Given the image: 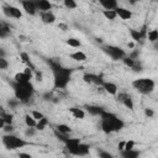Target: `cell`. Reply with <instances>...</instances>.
Here are the masks:
<instances>
[{
	"mask_svg": "<svg viewBox=\"0 0 158 158\" xmlns=\"http://www.w3.org/2000/svg\"><path fill=\"white\" fill-rule=\"evenodd\" d=\"M48 65L51 67V70L53 73V86L54 89H65L67 85L70 81L73 69L63 67L58 60L49 59Z\"/></svg>",
	"mask_w": 158,
	"mask_h": 158,
	"instance_id": "1",
	"label": "cell"
},
{
	"mask_svg": "<svg viewBox=\"0 0 158 158\" xmlns=\"http://www.w3.org/2000/svg\"><path fill=\"white\" fill-rule=\"evenodd\" d=\"M125 127V121L120 118L116 114L110 111H104L100 116V130L109 135L114 132H118Z\"/></svg>",
	"mask_w": 158,
	"mask_h": 158,
	"instance_id": "2",
	"label": "cell"
},
{
	"mask_svg": "<svg viewBox=\"0 0 158 158\" xmlns=\"http://www.w3.org/2000/svg\"><path fill=\"white\" fill-rule=\"evenodd\" d=\"M11 85H12V89H14V95L20 102L27 104L32 99L33 93H35V88H33L31 81H28V83L12 81Z\"/></svg>",
	"mask_w": 158,
	"mask_h": 158,
	"instance_id": "3",
	"label": "cell"
},
{
	"mask_svg": "<svg viewBox=\"0 0 158 158\" xmlns=\"http://www.w3.org/2000/svg\"><path fill=\"white\" fill-rule=\"evenodd\" d=\"M132 88L142 95H149L156 89V81L151 78H137L131 83Z\"/></svg>",
	"mask_w": 158,
	"mask_h": 158,
	"instance_id": "4",
	"label": "cell"
},
{
	"mask_svg": "<svg viewBox=\"0 0 158 158\" xmlns=\"http://www.w3.org/2000/svg\"><path fill=\"white\" fill-rule=\"evenodd\" d=\"M1 142L4 144V147L9 151H14V149H19V148H23L25 146H28L30 142H27L23 138H20L12 133L10 135H2L1 137Z\"/></svg>",
	"mask_w": 158,
	"mask_h": 158,
	"instance_id": "5",
	"label": "cell"
},
{
	"mask_svg": "<svg viewBox=\"0 0 158 158\" xmlns=\"http://www.w3.org/2000/svg\"><path fill=\"white\" fill-rule=\"evenodd\" d=\"M102 51L112 59V60H122L127 54L125 52V49H122L118 46H114V44H104Z\"/></svg>",
	"mask_w": 158,
	"mask_h": 158,
	"instance_id": "6",
	"label": "cell"
},
{
	"mask_svg": "<svg viewBox=\"0 0 158 158\" xmlns=\"http://www.w3.org/2000/svg\"><path fill=\"white\" fill-rule=\"evenodd\" d=\"M65 149L69 152V154L72 156H75V157H84L86 154H89V151H90V146L86 144V143H74V144H69V146H65Z\"/></svg>",
	"mask_w": 158,
	"mask_h": 158,
	"instance_id": "7",
	"label": "cell"
},
{
	"mask_svg": "<svg viewBox=\"0 0 158 158\" xmlns=\"http://www.w3.org/2000/svg\"><path fill=\"white\" fill-rule=\"evenodd\" d=\"M116 100H117V102H120L121 105H123L126 109H128V110H135V102H133V99H132V96L128 94V93H125V91H122V93H118L117 95H116Z\"/></svg>",
	"mask_w": 158,
	"mask_h": 158,
	"instance_id": "8",
	"label": "cell"
},
{
	"mask_svg": "<svg viewBox=\"0 0 158 158\" xmlns=\"http://www.w3.org/2000/svg\"><path fill=\"white\" fill-rule=\"evenodd\" d=\"M83 80H84V83H86L89 85H95V86H102V84L105 81L101 75H98L94 73H85L83 75Z\"/></svg>",
	"mask_w": 158,
	"mask_h": 158,
	"instance_id": "9",
	"label": "cell"
},
{
	"mask_svg": "<svg viewBox=\"0 0 158 158\" xmlns=\"http://www.w3.org/2000/svg\"><path fill=\"white\" fill-rule=\"evenodd\" d=\"M2 12L6 17H11V19H21L22 17V11L12 5H4L2 6Z\"/></svg>",
	"mask_w": 158,
	"mask_h": 158,
	"instance_id": "10",
	"label": "cell"
},
{
	"mask_svg": "<svg viewBox=\"0 0 158 158\" xmlns=\"http://www.w3.org/2000/svg\"><path fill=\"white\" fill-rule=\"evenodd\" d=\"M21 6H22V9L25 10V12L26 14H28V15H31V16H33V15H36L37 14V7H36V1H31V0H22L21 1Z\"/></svg>",
	"mask_w": 158,
	"mask_h": 158,
	"instance_id": "11",
	"label": "cell"
},
{
	"mask_svg": "<svg viewBox=\"0 0 158 158\" xmlns=\"http://www.w3.org/2000/svg\"><path fill=\"white\" fill-rule=\"evenodd\" d=\"M12 122H14V115L1 109L0 110V127L2 128L5 125H12Z\"/></svg>",
	"mask_w": 158,
	"mask_h": 158,
	"instance_id": "12",
	"label": "cell"
},
{
	"mask_svg": "<svg viewBox=\"0 0 158 158\" xmlns=\"http://www.w3.org/2000/svg\"><path fill=\"white\" fill-rule=\"evenodd\" d=\"M102 88H104L105 93L109 94V95L116 96V95L118 94V86H117L115 83H112V81H106V80H105L104 84H102Z\"/></svg>",
	"mask_w": 158,
	"mask_h": 158,
	"instance_id": "13",
	"label": "cell"
},
{
	"mask_svg": "<svg viewBox=\"0 0 158 158\" xmlns=\"http://www.w3.org/2000/svg\"><path fill=\"white\" fill-rule=\"evenodd\" d=\"M40 19L43 23L46 25H51L56 21V15L53 14V11H46V12H40Z\"/></svg>",
	"mask_w": 158,
	"mask_h": 158,
	"instance_id": "14",
	"label": "cell"
},
{
	"mask_svg": "<svg viewBox=\"0 0 158 158\" xmlns=\"http://www.w3.org/2000/svg\"><path fill=\"white\" fill-rule=\"evenodd\" d=\"M36 7L40 10V12H46V11H52V2L48 0H37L36 1Z\"/></svg>",
	"mask_w": 158,
	"mask_h": 158,
	"instance_id": "15",
	"label": "cell"
},
{
	"mask_svg": "<svg viewBox=\"0 0 158 158\" xmlns=\"http://www.w3.org/2000/svg\"><path fill=\"white\" fill-rule=\"evenodd\" d=\"M69 112H70V115L74 118H78V120H83L85 117V110L83 107H79V106H72V107H69Z\"/></svg>",
	"mask_w": 158,
	"mask_h": 158,
	"instance_id": "16",
	"label": "cell"
},
{
	"mask_svg": "<svg viewBox=\"0 0 158 158\" xmlns=\"http://www.w3.org/2000/svg\"><path fill=\"white\" fill-rule=\"evenodd\" d=\"M115 11H116L117 16H118L121 20H131V17H132V11L128 10V9H126V7L118 6Z\"/></svg>",
	"mask_w": 158,
	"mask_h": 158,
	"instance_id": "17",
	"label": "cell"
},
{
	"mask_svg": "<svg viewBox=\"0 0 158 158\" xmlns=\"http://www.w3.org/2000/svg\"><path fill=\"white\" fill-rule=\"evenodd\" d=\"M99 4L104 10H116L118 7V2L116 0H100Z\"/></svg>",
	"mask_w": 158,
	"mask_h": 158,
	"instance_id": "18",
	"label": "cell"
},
{
	"mask_svg": "<svg viewBox=\"0 0 158 158\" xmlns=\"http://www.w3.org/2000/svg\"><path fill=\"white\" fill-rule=\"evenodd\" d=\"M85 109H86V111L90 114V115H93V116H101V114L105 111V109L104 107H101V106H98V105H88V106H85Z\"/></svg>",
	"mask_w": 158,
	"mask_h": 158,
	"instance_id": "19",
	"label": "cell"
},
{
	"mask_svg": "<svg viewBox=\"0 0 158 158\" xmlns=\"http://www.w3.org/2000/svg\"><path fill=\"white\" fill-rule=\"evenodd\" d=\"M20 59H21V62H22L26 67H28V68L36 70V67L33 65V63H32V60H31L28 53H26V52H21V53H20Z\"/></svg>",
	"mask_w": 158,
	"mask_h": 158,
	"instance_id": "20",
	"label": "cell"
},
{
	"mask_svg": "<svg viewBox=\"0 0 158 158\" xmlns=\"http://www.w3.org/2000/svg\"><path fill=\"white\" fill-rule=\"evenodd\" d=\"M69 57H70L73 60H75V62H85V60L88 59L86 54H85L83 51H75V52L70 53Z\"/></svg>",
	"mask_w": 158,
	"mask_h": 158,
	"instance_id": "21",
	"label": "cell"
},
{
	"mask_svg": "<svg viewBox=\"0 0 158 158\" xmlns=\"http://www.w3.org/2000/svg\"><path fill=\"white\" fill-rule=\"evenodd\" d=\"M56 132H58L63 136H68L69 133H72V128L65 123H59L56 126Z\"/></svg>",
	"mask_w": 158,
	"mask_h": 158,
	"instance_id": "22",
	"label": "cell"
},
{
	"mask_svg": "<svg viewBox=\"0 0 158 158\" xmlns=\"http://www.w3.org/2000/svg\"><path fill=\"white\" fill-rule=\"evenodd\" d=\"M139 156H141V151H138V149L121 152V158H139Z\"/></svg>",
	"mask_w": 158,
	"mask_h": 158,
	"instance_id": "23",
	"label": "cell"
},
{
	"mask_svg": "<svg viewBox=\"0 0 158 158\" xmlns=\"http://www.w3.org/2000/svg\"><path fill=\"white\" fill-rule=\"evenodd\" d=\"M14 81H16V83H28V81H31V79L23 72H17L14 75Z\"/></svg>",
	"mask_w": 158,
	"mask_h": 158,
	"instance_id": "24",
	"label": "cell"
},
{
	"mask_svg": "<svg viewBox=\"0 0 158 158\" xmlns=\"http://www.w3.org/2000/svg\"><path fill=\"white\" fill-rule=\"evenodd\" d=\"M130 37H131V40L133 41V42H141V41H143L142 40V36H141V32H139V30H136V28H130Z\"/></svg>",
	"mask_w": 158,
	"mask_h": 158,
	"instance_id": "25",
	"label": "cell"
},
{
	"mask_svg": "<svg viewBox=\"0 0 158 158\" xmlns=\"http://www.w3.org/2000/svg\"><path fill=\"white\" fill-rule=\"evenodd\" d=\"M65 43H67L69 47H72V48H79V47H81L80 40L77 38V37H69V38L65 41Z\"/></svg>",
	"mask_w": 158,
	"mask_h": 158,
	"instance_id": "26",
	"label": "cell"
},
{
	"mask_svg": "<svg viewBox=\"0 0 158 158\" xmlns=\"http://www.w3.org/2000/svg\"><path fill=\"white\" fill-rule=\"evenodd\" d=\"M7 36H10V26L5 22H1V25H0V37L6 38Z\"/></svg>",
	"mask_w": 158,
	"mask_h": 158,
	"instance_id": "27",
	"label": "cell"
},
{
	"mask_svg": "<svg viewBox=\"0 0 158 158\" xmlns=\"http://www.w3.org/2000/svg\"><path fill=\"white\" fill-rule=\"evenodd\" d=\"M147 40H148V42H151V43H153V44H154L156 42H158V30L154 28V30L148 31Z\"/></svg>",
	"mask_w": 158,
	"mask_h": 158,
	"instance_id": "28",
	"label": "cell"
},
{
	"mask_svg": "<svg viewBox=\"0 0 158 158\" xmlns=\"http://www.w3.org/2000/svg\"><path fill=\"white\" fill-rule=\"evenodd\" d=\"M102 16L106 19V20H109V21H114L116 17H117V14H116V11L115 10H102Z\"/></svg>",
	"mask_w": 158,
	"mask_h": 158,
	"instance_id": "29",
	"label": "cell"
},
{
	"mask_svg": "<svg viewBox=\"0 0 158 158\" xmlns=\"http://www.w3.org/2000/svg\"><path fill=\"white\" fill-rule=\"evenodd\" d=\"M37 122H38V121H36V120L31 116V114H28V115L25 116V123H26L27 127H35V128H36Z\"/></svg>",
	"mask_w": 158,
	"mask_h": 158,
	"instance_id": "30",
	"label": "cell"
},
{
	"mask_svg": "<svg viewBox=\"0 0 158 158\" xmlns=\"http://www.w3.org/2000/svg\"><path fill=\"white\" fill-rule=\"evenodd\" d=\"M47 126H48V120H47V117L44 116L42 120H40V121L37 122L36 128H37V131H43V130H44Z\"/></svg>",
	"mask_w": 158,
	"mask_h": 158,
	"instance_id": "31",
	"label": "cell"
},
{
	"mask_svg": "<svg viewBox=\"0 0 158 158\" xmlns=\"http://www.w3.org/2000/svg\"><path fill=\"white\" fill-rule=\"evenodd\" d=\"M136 62L137 60H135V59H132V58H130L128 56H126L123 59H122V63L126 65V67H128L130 69H132L133 67H135V64H136Z\"/></svg>",
	"mask_w": 158,
	"mask_h": 158,
	"instance_id": "32",
	"label": "cell"
},
{
	"mask_svg": "<svg viewBox=\"0 0 158 158\" xmlns=\"http://www.w3.org/2000/svg\"><path fill=\"white\" fill-rule=\"evenodd\" d=\"M63 5H64L68 10H74V9H77V6H78V4H77L74 0H64V1H63Z\"/></svg>",
	"mask_w": 158,
	"mask_h": 158,
	"instance_id": "33",
	"label": "cell"
},
{
	"mask_svg": "<svg viewBox=\"0 0 158 158\" xmlns=\"http://www.w3.org/2000/svg\"><path fill=\"white\" fill-rule=\"evenodd\" d=\"M132 149H136V142L133 139H127L125 142V149L123 151H132Z\"/></svg>",
	"mask_w": 158,
	"mask_h": 158,
	"instance_id": "34",
	"label": "cell"
},
{
	"mask_svg": "<svg viewBox=\"0 0 158 158\" xmlns=\"http://www.w3.org/2000/svg\"><path fill=\"white\" fill-rule=\"evenodd\" d=\"M98 156H99V158H115L112 153H110L109 151H105V149H99Z\"/></svg>",
	"mask_w": 158,
	"mask_h": 158,
	"instance_id": "35",
	"label": "cell"
},
{
	"mask_svg": "<svg viewBox=\"0 0 158 158\" xmlns=\"http://www.w3.org/2000/svg\"><path fill=\"white\" fill-rule=\"evenodd\" d=\"M23 133H25V137H27V138L33 137V136L37 133V128H35V127H27Z\"/></svg>",
	"mask_w": 158,
	"mask_h": 158,
	"instance_id": "36",
	"label": "cell"
},
{
	"mask_svg": "<svg viewBox=\"0 0 158 158\" xmlns=\"http://www.w3.org/2000/svg\"><path fill=\"white\" fill-rule=\"evenodd\" d=\"M31 116H32L36 121H40V120H42V118L44 117V115H43L41 111H38V110H32V111H31Z\"/></svg>",
	"mask_w": 158,
	"mask_h": 158,
	"instance_id": "37",
	"label": "cell"
},
{
	"mask_svg": "<svg viewBox=\"0 0 158 158\" xmlns=\"http://www.w3.org/2000/svg\"><path fill=\"white\" fill-rule=\"evenodd\" d=\"M14 130H15L14 125H5V126L2 127V131L5 132V135H10V133H12Z\"/></svg>",
	"mask_w": 158,
	"mask_h": 158,
	"instance_id": "38",
	"label": "cell"
},
{
	"mask_svg": "<svg viewBox=\"0 0 158 158\" xmlns=\"http://www.w3.org/2000/svg\"><path fill=\"white\" fill-rule=\"evenodd\" d=\"M139 32H141V36H142V40H146V38H147V35H148V32H147V25H143V26L141 27V30H139Z\"/></svg>",
	"mask_w": 158,
	"mask_h": 158,
	"instance_id": "39",
	"label": "cell"
},
{
	"mask_svg": "<svg viewBox=\"0 0 158 158\" xmlns=\"http://www.w3.org/2000/svg\"><path fill=\"white\" fill-rule=\"evenodd\" d=\"M35 78H36L37 81H42V80H43V73H42L41 70L36 69V70H35Z\"/></svg>",
	"mask_w": 158,
	"mask_h": 158,
	"instance_id": "40",
	"label": "cell"
},
{
	"mask_svg": "<svg viewBox=\"0 0 158 158\" xmlns=\"http://www.w3.org/2000/svg\"><path fill=\"white\" fill-rule=\"evenodd\" d=\"M7 67H9V62L6 60V58L0 57V69H6Z\"/></svg>",
	"mask_w": 158,
	"mask_h": 158,
	"instance_id": "41",
	"label": "cell"
},
{
	"mask_svg": "<svg viewBox=\"0 0 158 158\" xmlns=\"http://www.w3.org/2000/svg\"><path fill=\"white\" fill-rule=\"evenodd\" d=\"M144 115H146L147 117H149V118L154 117V111H153V109H151V107L144 109Z\"/></svg>",
	"mask_w": 158,
	"mask_h": 158,
	"instance_id": "42",
	"label": "cell"
},
{
	"mask_svg": "<svg viewBox=\"0 0 158 158\" xmlns=\"http://www.w3.org/2000/svg\"><path fill=\"white\" fill-rule=\"evenodd\" d=\"M58 28H59L60 31L65 32V31H68V30H69V26H68L67 23H64V22H59V25H58Z\"/></svg>",
	"mask_w": 158,
	"mask_h": 158,
	"instance_id": "43",
	"label": "cell"
},
{
	"mask_svg": "<svg viewBox=\"0 0 158 158\" xmlns=\"http://www.w3.org/2000/svg\"><path fill=\"white\" fill-rule=\"evenodd\" d=\"M19 102H20V101H19L16 98H15V99H12V100H10V101H9V106H10V109H15V107H16V105H17Z\"/></svg>",
	"mask_w": 158,
	"mask_h": 158,
	"instance_id": "44",
	"label": "cell"
},
{
	"mask_svg": "<svg viewBox=\"0 0 158 158\" xmlns=\"http://www.w3.org/2000/svg\"><path fill=\"white\" fill-rule=\"evenodd\" d=\"M17 158H32V156L30 153H27V152H20L17 154Z\"/></svg>",
	"mask_w": 158,
	"mask_h": 158,
	"instance_id": "45",
	"label": "cell"
},
{
	"mask_svg": "<svg viewBox=\"0 0 158 158\" xmlns=\"http://www.w3.org/2000/svg\"><path fill=\"white\" fill-rule=\"evenodd\" d=\"M132 70H135V72H141L142 70V65H141V63L137 60L136 62V64H135V67L132 68Z\"/></svg>",
	"mask_w": 158,
	"mask_h": 158,
	"instance_id": "46",
	"label": "cell"
},
{
	"mask_svg": "<svg viewBox=\"0 0 158 158\" xmlns=\"http://www.w3.org/2000/svg\"><path fill=\"white\" fill-rule=\"evenodd\" d=\"M125 142H126V141H120V142H118V151H120V152H122V151L125 149Z\"/></svg>",
	"mask_w": 158,
	"mask_h": 158,
	"instance_id": "47",
	"label": "cell"
},
{
	"mask_svg": "<svg viewBox=\"0 0 158 158\" xmlns=\"http://www.w3.org/2000/svg\"><path fill=\"white\" fill-rule=\"evenodd\" d=\"M135 47V42H130L128 43V48H133Z\"/></svg>",
	"mask_w": 158,
	"mask_h": 158,
	"instance_id": "48",
	"label": "cell"
},
{
	"mask_svg": "<svg viewBox=\"0 0 158 158\" xmlns=\"http://www.w3.org/2000/svg\"><path fill=\"white\" fill-rule=\"evenodd\" d=\"M96 42H99V43H101L102 41H101V38H96Z\"/></svg>",
	"mask_w": 158,
	"mask_h": 158,
	"instance_id": "49",
	"label": "cell"
}]
</instances>
